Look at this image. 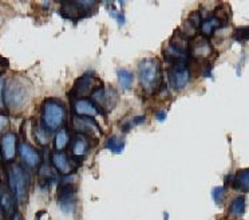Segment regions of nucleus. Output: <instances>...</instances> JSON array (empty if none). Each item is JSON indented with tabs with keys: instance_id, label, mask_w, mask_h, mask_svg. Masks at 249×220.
<instances>
[{
	"instance_id": "obj_1",
	"label": "nucleus",
	"mask_w": 249,
	"mask_h": 220,
	"mask_svg": "<svg viewBox=\"0 0 249 220\" xmlns=\"http://www.w3.org/2000/svg\"><path fill=\"white\" fill-rule=\"evenodd\" d=\"M138 79H140V84L146 94L152 95L157 91L162 80L160 60L156 58L142 60L138 64Z\"/></svg>"
},
{
	"instance_id": "obj_2",
	"label": "nucleus",
	"mask_w": 249,
	"mask_h": 220,
	"mask_svg": "<svg viewBox=\"0 0 249 220\" xmlns=\"http://www.w3.org/2000/svg\"><path fill=\"white\" fill-rule=\"evenodd\" d=\"M30 84L23 78L14 76L4 87V103L11 110H19L30 100Z\"/></svg>"
},
{
	"instance_id": "obj_3",
	"label": "nucleus",
	"mask_w": 249,
	"mask_h": 220,
	"mask_svg": "<svg viewBox=\"0 0 249 220\" xmlns=\"http://www.w3.org/2000/svg\"><path fill=\"white\" fill-rule=\"evenodd\" d=\"M66 119L65 107L56 100H47L42 107V126L49 132L58 129Z\"/></svg>"
},
{
	"instance_id": "obj_4",
	"label": "nucleus",
	"mask_w": 249,
	"mask_h": 220,
	"mask_svg": "<svg viewBox=\"0 0 249 220\" xmlns=\"http://www.w3.org/2000/svg\"><path fill=\"white\" fill-rule=\"evenodd\" d=\"M8 183L15 198L20 204H24L28 198V175L19 164H14L8 170Z\"/></svg>"
},
{
	"instance_id": "obj_5",
	"label": "nucleus",
	"mask_w": 249,
	"mask_h": 220,
	"mask_svg": "<svg viewBox=\"0 0 249 220\" xmlns=\"http://www.w3.org/2000/svg\"><path fill=\"white\" fill-rule=\"evenodd\" d=\"M91 102L99 112L107 113L115 108L118 103V92L115 88L108 86H101L91 94Z\"/></svg>"
},
{
	"instance_id": "obj_6",
	"label": "nucleus",
	"mask_w": 249,
	"mask_h": 220,
	"mask_svg": "<svg viewBox=\"0 0 249 220\" xmlns=\"http://www.w3.org/2000/svg\"><path fill=\"white\" fill-rule=\"evenodd\" d=\"M102 86L99 84V80L97 79V76L94 72H86L75 81V84L72 87V90L70 91V96L74 99H85L87 95H91L92 92L95 91L97 88ZM75 99V100H76Z\"/></svg>"
},
{
	"instance_id": "obj_7",
	"label": "nucleus",
	"mask_w": 249,
	"mask_h": 220,
	"mask_svg": "<svg viewBox=\"0 0 249 220\" xmlns=\"http://www.w3.org/2000/svg\"><path fill=\"white\" fill-rule=\"evenodd\" d=\"M58 205L63 214H72L76 207V191L71 184H62Z\"/></svg>"
},
{
	"instance_id": "obj_8",
	"label": "nucleus",
	"mask_w": 249,
	"mask_h": 220,
	"mask_svg": "<svg viewBox=\"0 0 249 220\" xmlns=\"http://www.w3.org/2000/svg\"><path fill=\"white\" fill-rule=\"evenodd\" d=\"M169 83L176 88V90H182L189 83L190 71L186 64L170 65L168 70Z\"/></svg>"
},
{
	"instance_id": "obj_9",
	"label": "nucleus",
	"mask_w": 249,
	"mask_h": 220,
	"mask_svg": "<svg viewBox=\"0 0 249 220\" xmlns=\"http://www.w3.org/2000/svg\"><path fill=\"white\" fill-rule=\"evenodd\" d=\"M189 52L193 59H205L212 54V46L206 38L197 36L189 43Z\"/></svg>"
},
{
	"instance_id": "obj_10",
	"label": "nucleus",
	"mask_w": 249,
	"mask_h": 220,
	"mask_svg": "<svg viewBox=\"0 0 249 220\" xmlns=\"http://www.w3.org/2000/svg\"><path fill=\"white\" fill-rule=\"evenodd\" d=\"M72 108H74V112L76 113V116H81V118L94 119L99 115V111L94 106V103L87 100V99H76V100H74Z\"/></svg>"
},
{
	"instance_id": "obj_11",
	"label": "nucleus",
	"mask_w": 249,
	"mask_h": 220,
	"mask_svg": "<svg viewBox=\"0 0 249 220\" xmlns=\"http://www.w3.org/2000/svg\"><path fill=\"white\" fill-rule=\"evenodd\" d=\"M90 151V140L89 136L83 134H76L71 143V152L74 157H85Z\"/></svg>"
},
{
	"instance_id": "obj_12",
	"label": "nucleus",
	"mask_w": 249,
	"mask_h": 220,
	"mask_svg": "<svg viewBox=\"0 0 249 220\" xmlns=\"http://www.w3.org/2000/svg\"><path fill=\"white\" fill-rule=\"evenodd\" d=\"M74 128H75L76 134H83L89 136V135H94L95 131H98V124L92 120L91 118H81V116H75L74 120Z\"/></svg>"
},
{
	"instance_id": "obj_13",
	"label": "nucleus",
	"mask_w": 249,
	"mask_h": 220,
	"mask_svg": "<svg viewBox=\"0 0 249 220\" xmlns=\"http://www.w3.org/2000/svg\"><path fill=\"white\" fill-rule=\"evenodd\" d=\"M1 152L7 161L14 160L17 155V136L12 132H8L1 139Z\"/></svg>"
},
{
	"instance_id": "obj_14",
	"label": "nucleus",
	"mask_w": 249,
	"mask_h": 220,
	"mask_svg": "<svg viewBox=\"0 0 249 220\" xmlns=\"http://www.w3.org/2000/svg\"><path fill=\"white\" fill-rule=\"evenodd\" d=\"M19 154L22 156V159L28 167H36L40 161L39 154L35 148L27 143H20L19 144Z\"/></svg>"
},
{
	"instance_id": "obj_15",
	"label": "nucleus",
	"mask_w": 249,
	"mask_h": 220,
	"mask_svg": "<svg viewBox=\"0 0 249 220\" xmlns=\"http://www.w3.org/2000/svg\"><path fill=\"white\" fill-rule=\"evenodd\" d=\"M233 188L240 192H249V168L241 170L236 173L233 180Z\"/></svg>"
},
{
	"instance_id": "obj_16",
	"label": "nucleus",
	"mask_w": 249,
	"mask_h": 220,
	"mask_svg": "<svg viewBox=\"0 0 249 220\" xmlns=\"http://www.w3.org/2000/svg\"><path fill=\"white\" fill-rule=\"evenodd\" d=\"M53 164L54 167L63 175H69L71 172V164L67 156L63 152H55L53 155Z\"/></svg>"
},
{
	"instance_id": "obj_17",
	"label": "nucleus",
	"mask_w": 249,
	"mask_h": 220,
	"mask_svg": "<svg viewBox=\"0 0 249 220\" xmlns=\"http://www.w3.org/2000/svg\"><path fill=\"white\" fill-rule=\"evenodd\" d=\"M200 27L202 36H204V38H211L212 35L216 32L217 28L221 27V22H220L216 16L208 17L205 20H202Z\"/></svg>"
},
{
	"instance_id": "obj_18",
	"label": "nucleus",
	"mask_w": 249,
	"mask_h": 220,
	"mask_svg": "<svg viewBox=\"0 0 249 220\" xmlns=\"http://www.w3.org/2000/svg\"><path fill=\"white\" fill-rule=\"evenodd\" d=\"M117 79H118V84L122 90H124V91L131 90L133 81H134V75L131 71L126 70V68H118L117 70Z\"/></svg>"
},
{
	"instance_id": "obj_19",
	"label": "nucleus",
	"mask_w": 249,
	"mask_h": 220,
	"mask_svg": "<svg viewBox=\"0 0 249 220\" xmlns=\"http://www.w3.org/2000/svg\"><path fill=\"white\" fill-rule=\"evenodd\" d=\"M124 141L118 136H110L107 140H106V148L108 151H111L113 154L115 155H119V154H122L124 151Z\"/></svg>"
},
{
	"instance_id": "obj_20",
	"label": "nucleus",
	"mask_w": 249,
	"mask_h": 220,
	"mask_svg": "<svg viewBox=\"0 0 249 220\" xmlns=\"http://www.w3.org/2000/svg\"><path fill=\"white\" fill-rule=\"evenodd\" d=\"M245 198L244 196H238L232 202L231 207H229V214L231 216L238 218V216H243L245 212Z\"/></svg>"
},
{
	"instance_id": "obj_21",
	"label": "nucleus",
	"mask_w": 249,
	"mask_h": 220,
	"mask_svg": "<svg viewBox=\"0 0 249 220\" xmlns=\"http://www.w3.org/2000/svg\"><path fill=\"white\" fill-rule=\"evenodd\" d=\"M69 143V134L65 128L59 129L55 135V148L58 151L65 150V147Z\"/></svg>"
},
{
	"instance_id": "obj_22",
	"label": "nucleus",
	"mask_w": 249,
	"mask_h": 220,
	"mask_svg": "<svg viewBox=\"0 0 249 220\" xmlns=\"http://www.w3.org/2000/svg\"><path fill=\"white\" fill-rule=\"evenodd\" d=\"M108 6L107 11L108 14H110V16L113 17L115 22L118 23V26L121 27V26H124V23H126V17H124V12L121 11H117L115 10V7H114V3H106Z\"/></svg>"
},
{
	"instance_id": "obj_23",
	"label": "nucleus",
	"mask_w": 249,
	"mask_h": 220,
	"mask_svg": "<svg viewBox=\"0 0 249 220\" xmlns=\"http://www.w3.org/2000/svg\"><path fill=\"white\" fill-rule=\"evenodd\" d=\"M35 135H36L38 141L40 143V144L46 145L50 141L49 131L44 128L43 126H36V127H35Z\"/></svg>"
},
{
	"instance_id": "obj_24",
	"label": "nucleus",
	"mask_w": 249,
	"mask_h": 220,
	"mask_svg": "<svg viewBox=\"0 0 249 220\" xmlns=\"http://www.w3.org/2000/svg\"><path fill=\"white\" fill-rule=\"evenodd\" d=\"M212 198L214 200V203L217 205H220V204L224 203V199H225V188L224 187H214L212 189Z\"/></svg>"
},
{
	"instance_id": "obj_25",
	"label": "nucleus",
	"mask_w": 249,
	"mask_h": 220,
	"mask_svg": "<svg viewBox=\"0 0 249 220\" xmlns=\"http://www.w3.org/2000/svg\"><path fill=\"white\" fill-rule=\"evenodd\" d=\"M234 39L237 42H245L249 39V27L238 28L236 30V33H234Z\"/></svg>"
},
{
	"instance_id": "obj_26",
	"label": "nucleus",
	"mask_w": 249,
	"mask_h": 220,
	"mask_svg": "<svg viewBox=\"0 0 249 220\" xmlns=\"http://www.w3.org/2000/svg\"><path fill=\"white\" fill-rule=\"evenodd\" d=\"M4 78L0 76V108L4 107V95H3V91H4Z\"/></svg>"
},
{
	"instance_id": "obj_27",
	"label": "nucleus",
	"mask_w": 249,
	"mask_h": 220,
	"mask_svg": "<svg viewBox=\"0 0 249 220\" xmlns=\"http://www.w3.org/2000/svg\"><path fill=\"white\" fill-rule=\"evenodd\" d=\"M3 207H4L7 211H11L12 202H11V196H10L8 193H4V195H3Z\"/></svg>"
},
{
	"instance_id": "obj_28",
	"label": "nucleus",
	"mask_w": 249,
	"mask_h": 220,
	"mask_svg": "<svg viewBox=\"0 0 249 220\" xmlns=\"http://www.w3.org/2000/svg\"><path fill=\"white\" fill-rule=\"evenodd\" d=\"M7 126H8V118H7L6 115H1L0 113V132L6 128Z\"/></svg>"
},
{
	"instance_id": "obj_29",
	"label": "nucleus",
	"mask_w": 249,
	"mask_h": 220,
	"mask_svg": "<svg viewBox=\"0 0 249 220\" xmlns=\"http://www.w3.org/2000/svg\"><path fill=\"white\" fill-rule=\"evenodd\" d=\"M156 119H157L158 122H165V119H166V112L158 111V112L156 113Z\"/></svg>"
},
{
	"instance_id": "obj_30",
	"label": "nucleus",
	"mask_w": 249,
	"mask_h": 220,
	"mask_svg": "<svg viewBox=\"0 0 249 220\" xmlns=\"http://www.w3.org/2000/svg\"><path fill=\"white\" fill-rule=\"evenodd\" d=\"M145 120H146V118H145V116H138V118H136L134 120H133V124H136L137 126V124L143 123Z\"/></svg>"
},
{
	"instance_id": "obj_31",
	"label": "nucleus",
	"mask_w": 249,
	"mask_h": 220,
	"mask_svg": "<svg viewBox=\"0 0 249 220\" xmlns=\"http://www.w3.org/2000/svg\"><path fill=\"white\" fill-rule=\"evenodd\" d=\"M14 220H22V216H20V214H15V216H14Z\"/></svg>"
},
{
	"instance_id": "obj_32",
	"label": "nucleus",
	"mask_w": 249,
	"mask_h": 220,
	"mask_svg": "<svg viewBox=\"0 0 249 220\" xmlns=\"http://www.w3.org/2000/svg\"><path fill=\"white\" fill-rule=\"evenodd\" d=\"M0 220H3V211H1V207H0Z\"/></svg>"
},
{
	"instance_id": "obj_33",
	"label": "nucleus",
	"mask_w": 249,
	"mask_h": 220,
	"mask_svg": "<svg viewBox=\"0 0 249 220\" xmlns=\"http://www.w3.org/2000/svg\"><path fill=\"white\" fill-rule=\"evenodd\" d=\"M0 71H1V65H0Z\"/></svg>"
}]
</instances>
